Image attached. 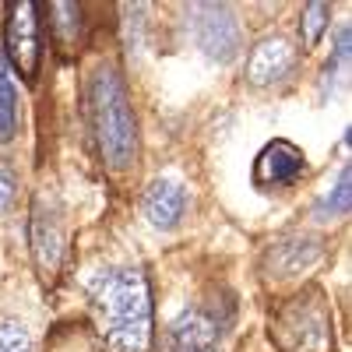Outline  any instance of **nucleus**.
I'll list each match as a JSON object with an SVG mask.
<instances>
[{
  "label": "nucleus",
  "instance_id": "5",
  "mask_svg": "<svg viewBox=\"0 0 352 352\" xmlns=\"http://www.w3.org/2000/svg\"><path fill=\"white\" fill-rule=\"evenodd\" d=\"M43 8L32 0H11L4 8V64H11L28 85L43 64Z\"/></svg>",
  "mask_w": 352,
  "mask_h": 352
},
{
  "label": "nucleus",
  "instance_id": "17",
  "mask_svg": "<svg viewBox=\"0 0 352 352\" xmlns=\"http://www.w3.org/2000/svg\"><path fill=\"white\" fill-rule=\"evenodd\" d=\"M14 197H18V176H14V169L0 166V215L14 204Z\"/></svg>",
  "mask_w": 352,
  "mask_h": 352
},
{
  "label": "nucleus",
  "instance_id": "4",
  "mask_svg": "<svg viewBox=\"0 0 352 352\" xmlns=\"http://www.w3.org/2000/svg\"><path fill=\"white\" fill-rule=\"evenodd\" d=\"M232 317H236V310H232L229 296L201 300L169 320L162 335V352H222Z\"/></svg>",
  "mask_w": 352,
  "mask_h": 352
},
{
  "label": "nucleus",
  "instance_id": "3",
  "mask_svg": "<svg viewBox=\"0 0 352 352\" xmlns=\"http://www.w3.org/2000/svg\"><path fill=\"white\" fill-rule=\"evenodd\" d=\"M268 328L278 352H335V320L320 285H307L278 303Z\"/></svg>",
  "mask_w": 352,
  "mask_h": 352
},
{
  "label": "nucleus",
  "instance_id": "6",
  "mask_svg": "<svg viewBox=\"0 0 352 352\" xmlns=\"http://www.w3.org/2000/svg\"><path fill=\"white\" fill-rule=\"evenodd\" d=\"M187 18H190V36L204 56H212L219 64L236 60L243 36H240V21L229 4H190Z\"/></svg>",
  "mask_w": 352,
  "mask_h": 352
},
{
  "label": "nucleus",
  "instance_id": "7",
  "mask_svg": "<svg viewBox=\"0 0 352 352\" xmlns=\"http://www.w3.org/2000/svg\"><path fill=\"white\" fill-rule=\"evenodd\" d=\"M28 240H32V257H36V272L43 282H53L64 261V212L53 197L39 194L32 201V219H28Z\"/></svg>",
  "mask_w": 352,
  "mask_h": 352
},
{
  "label": "nucleus",
  "instance_id": "16",
  "mask_svg": "<svg viewBox=\"0 0 352 352\" xmlns=\"http://www.w3.org/2000/svg\"><path fill=\"white\" fill-rule=\"evenodd\" d=\"M331 25V8L328 4H307L303 8V21H300V36H303V46L314 50L320 43V36L328 32Z\"/></svg>",
  "mask_w": 352,
  "mask_h": 352
},
{
  "label": "nucleus",
  "instance_id": "10",
  "mask_svg": "<svg viewBox=\"0 0 352 352\" xmlns=\"http://www.w3.org/2000/svg\"><path fill=\"white\" fill-rule=\"evenodd\" d=\"M292 67H296V50H292L282 36H268L261 39L250 56H247V81L257 85V88H268V85H278L292 74Z\"/></svg>",
  "mask_w": 352,
  "mask_h": 352
},
{
  "label": "nucleus",
  "instance_id": "1",
  "mask_svg": "<svg viewBox=\"0 0 352 352\" xmlns=\"http://www.w3.org/2000/svg\"><path fill=\"white\" fill-rule=\"evenodd\" d=\"M88 300L99 317L109 352L152 349V292L141 268H106L88 282Z\"/></svg>",
  "mask_w": 352,
  "mask_h": 352
},
{
  "label": "nucleus",
  "instance_id": "8",
  "mask_svg": "<svg viewBox=\"0 0 352 352\" xmlns=\"http://www.w3.org/2000/svg\"><path fill=\"white\" fill-rule=\"evenodd\" d=\"M303 173H307V152L285 138H275L254 159V187L272 194V190L292 187Z\"/></svg>",
  "mask_w": 352,
  "mask_h": 352
},
{
  "label": "nucleus",
  "instance_id": "2",
  "mask_svg": "<svg viewBox=\"0 0 352 352\" xmlns=\"http://www.w3.org/2000/svg\"><path fill=\"white\" fill-rule=\"evenodd\" d=\"M88 124H92L99 155L109 169H127L138 159V116L120 71L102 64L85 88Z\"/></svg>",
  "mask_w": 352,
  "mask_h": 352
},
{
  "label": "nucleus",
  "instance_id": "11",
  "mask_svg": "<svg viewBox=\"0 0 352 352\" xmlns=\"http://www.w3.org/2000/svg\"><path fill=\"white\" fill-rule=\"evenodd\" d=\"M187 212V190L176 184V180H155L148 184V190H144V219H148L155 229L169 232L180 226Z\"/></svg>",
  "mask_w": 352,
  "mask_h": 352
},
{
  "label": "nucleus",
  "instance_id": "12",
  "mask_svg": "<svg viewBox=\"0 0 352 352\" xmlns=\"http://www.w3.org/2000/svg\"><path fill=\"white\" fill-rule=\"evenodd\" d=\"M50 18H53V39L64 53L81 50L85 43V8L81 4H50Z\"/></svg>",
  "mask_w": 352,
  "mask_h": 352
},
{
  "label": "nucleus",
  "instance_id": "9",
  "mask_svg": "<svg viewBox=\"0 0 352 352\" xmlns=\"http://www.w3.org/2000/svg\"><path fill=\"white\" fill-rule=\"evenodd\" d=\"M320 257H324V240H317L314 232H285L264 250V272L268 278H296L310 272Z\"/></svg>",
  "mask_w": 352,
  "mask_h": 352
},
{
  "label": "nucleus",
  "instance_id": "14",
  "mask_svg": "<svg viewBox=\"0 0 352 352\" xmlns=\"http://www.w3.org/2000/svg\"><path fill=\"white\" fill-rule=\"evenodd\" d=\"M349 184H352V173H349V166H345V169L338 173L335 190L324 194V201L314 208V215H317V219H345L349 208H352V190H349Z\"/></svg>",
  "mask_w": 352,
  "mask_h": 352
},
{
  "label": "nucleus",
  "instance_id": "15",
  "mask_svg": "<svg viewBox=\"0 0 352 352\" xmlns=\"http://www.w3.org/2000/svg\"><path fill=\"white\" fill-rule=\"evenodd\" d=\"M0 352H32V331L25 320L0 314Z\"/></svg>",
  "mask_w": 352,
  "mask_h": 352
},
{
  "label": "nucleus",
  "instance_id": "13",
  "mask_svg": "<svg viewBox=\"0 0 352 352\" xmlns=\"http://www.w3.org/2000/svg\"><path fill=\"white\" fill-rule=\"evenodd\" d=\"M14 131H18V92H14L4 56H0V141H11Z\"/></svg>",
  "mask_w": 352,
  "mask_h": 352
}]
</instances>
